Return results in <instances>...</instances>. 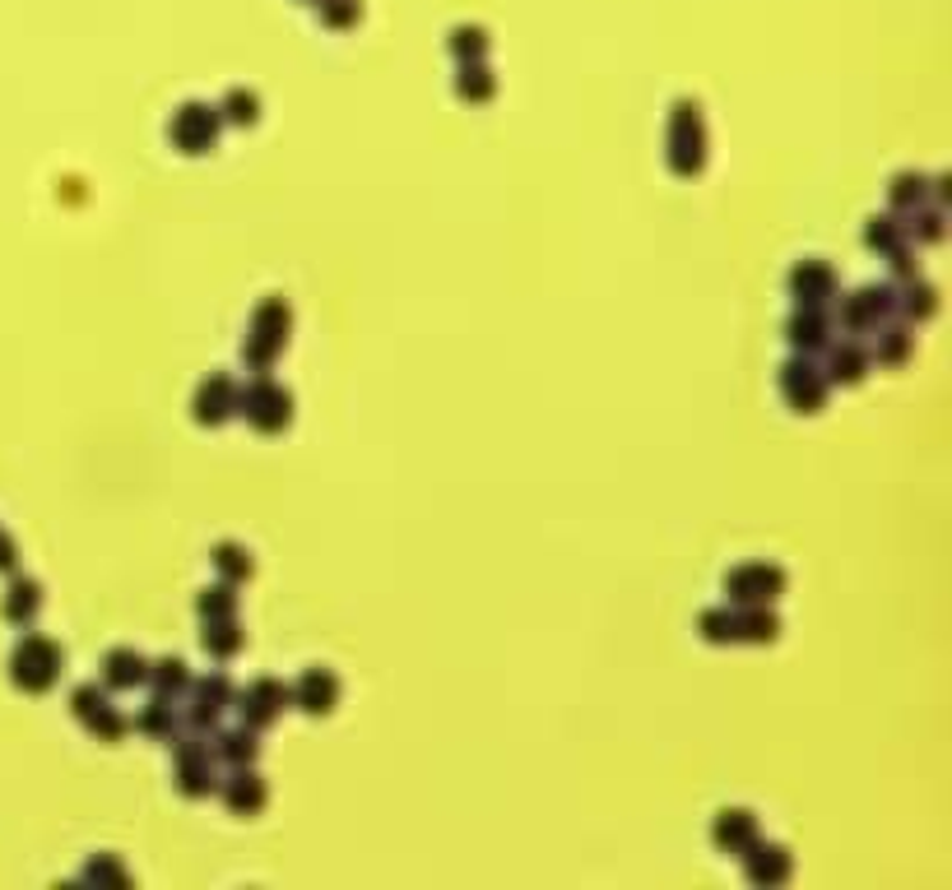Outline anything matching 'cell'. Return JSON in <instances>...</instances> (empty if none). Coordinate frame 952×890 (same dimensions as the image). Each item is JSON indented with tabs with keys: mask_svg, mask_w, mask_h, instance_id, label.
<instances>
[{
	"mask_svg": "<svg viewBox=\"0 0 952 890\" xmlns=\"http://www.w3.org/2000/svg\"><path fill=\"white\" fill-rule=\"evenodd\" d=\"M288 325H294V315H288L284 297H269V302L256 307L251 315V334L242 339V358L251 371H269L279 358V348L288 344Z\"/></svg>",
	"mask_w": 952,
	"mask_h": 890,
	"instance_id": "6da1fadb",
	"label": "cell"
},
{
	"mask_svg": "<svg viewBox=\"0 0 952 890\" xmlns=\"http://www.w3.org/2000/svg\"><path fill=\"white\" fill-rule=\"evenodd\" d=\"M238 413L256 431L275 437V431H284L288 423H294V394H288L284 385H275L269 375H256L246 390H238Z\"/></svg>",
	"mask_w": 952,
	"mask_h": 890,
	"instance_id": "7a4b0ae2",
	"label": "cell"
},
{
	"mask_svg": "<svg viewBox=\"0 0 952 890\" xmlns=\"http://www.w3.org/2000/svg\"><path fill=\"white\" fill-rule=\"evenodd\" d=\"M669 167L674 176H697L707 167V126H702V107L697 103H678L674 122H669Z\"/></svg>",
	"mask_w": 952,
	"mask_h": 890,
	"instance_id": "3957f363",
	"label": "cell"
},
{
	"mask_svg": "<svg viewBox=\"0 0 952 890\" xmlns=\"http://www.w3.org/2000/svg\"><path fill=\"white\" fill-rule=\"evenodd\" d=\"M785 593V570L771 566V562H748V566H734L725 576V599L753 608V603H776Z\"/></svg>",
	"mask_w": 952,
	"mask_h": 890,
	"instance_id": "277c9868",
	"label": "cell"
},
{
	"mask_svg": "<svg viewBox=\"0 0 952 890\" xmlns=\"http://www.w3.org/2000/svg\"><path fill=\"white\" fill-rule=\"evenodd\" d=\"M219 126H223V116H219V107H205V103H186L177 116L168 122V135H172V145H177L182 153H191V158H200V153H209L214 145H219Z\"/></svg>",
	"mask_w": 952,
	"mask_h": 890,
	"instance_id": "5b68a950",
	"label": "cell"
},
{
	"mask_svg": "<svg viewBox=\"0 0 952 890\" xmlns=\"http://www.w3.org/2000/svg\"><path fill=\"white\" fill-rule=\"evenodd\" d=\"M827 390L831 385H827L823 367H813V358H804V352L781 367V394L794 413H818L827 404Z\"/></svg>",
	"mask_w": 952,
	"mask_h": 890,
	"instance_id": "8992f818",
	"label": "cell"
},
{
	"mask_svg": "<svg viewBox=\"0 0 952 890\" xmlns=\"http://www.w3.org/2000/svg\"><path fill=\"white\" fill-rule=\"evenodd\" d=\"M232 701H238L242 724L261 733V728H269L288 705H294V691H288L284 682H275V678H261V682H251L246 691H232Z\"/></svg>",
	"mask_w": 952,
	"mask_h": 890,
	"instance_id": "52a82bcc",
	"label": "cell"
},
{
	"mask_svg": "<svg viewBox=\"0 0 952 890\" xmlns=\"http://www.w3.org/2000/svg\"><path fill=\"white\" fill-rule=\"evenodd\" d=\"M892 311H897V292L892 288H860V292H850L837 302V325L846 334H873L883 315H892Z\"/></svg>",
	"mask_w": 952,
	"mask_h": 890,
	"instance_id": "ba28073f",
	"label": "cell"
},
{
	"mask_svg": "<svg viewBox=\"0 0 952 890\" xmlns=\"http://www.w3.org/2000/svg\"><path fill=\"white\" fill-rule=\"evenodd\" d=\"M56 678H61V649L51 640L33 636L14 649V682L24 691H47Z\"/></svg>",
	"mask_w": 952,
	"mask_h": 890,
	"instance_id": "9c48e42d",
	"label": "cell"
},
{
	"mask_svg": "<svg viewBox=\"0 0 952 890\" xmlns=\"http://www.w3.org/2000/svg\"><path fill=\"white\" fill-rule=\"evenodd\" d=\"M186 691L196 696V705H191V715H186L191 733H209V728H219V715L232 705V682L223 678V672H214V678L191 682Z\"/></svg>",
	"mask_w": 952,
	"mask_h": 890,
	"instance_id": "30bf717a",
	"label": "cell"
},
{
	"mask_svg": "<svg viewBox=\"0 0 952 890\" xmlns=\"http://www.w3.org/2000/svg\"><path fill=\"white\" fill-rule=\"evenodd\" d=\"M177 788L186 798H205L214 788V756L200 738H182L177 742Z\"/></svg>",
	"mask_w": 952,
	"mask_h": 890,
	"instance_id": "8fae6325",
	"label": "cell"
},
{
	"mask_svg": "<svg viewBox=\"0 0 952 890\" xmlns=\"http://www.w3.org/2000/svg\"><path fill=\"white\" fill-rule=\"evenodd\" d=\"M790 297L800 307H827L837 297V274L827 261H800L790 269Z\"/></svg>",
	"mask_w": 952,
	"mask_h": 890,
	"instance_id": "7c38bea8",
	"label": "cell"
},
{
	"mask_svg": "<svg viewBox=\"0 0 952 890\" xmlns=\"http://www.w3.org/2000/svg\"><path fill=\"white\" fill-rule=\"evenodd\" d=\"M191 408H196V423L200 427H219V423H228L232 413H238V385H232L228 375H209V381H200Z\"/></svg>",
	"mask_w": 952,
	"mask_h": 890,
	"instance_id": "4fadbf2b",
	"label": "cell"
},
{
	"mask_svg": "<svg viewBox=\"0 0 952 890\" xmlns=\"http://www.w3.org/2000/svg\"><path fill=\"white\" fill-rule=\"evenodd\" d=\"M785 339L794 352H804V358H813V352L831 348V321L823 315V307H800L785 321Z\"/></svg>",
	"mask_w": 952,
	"mask_h": 890,
	"instance_id": "5bb4252c",
	"label": "cell"
},
{
	"mask_svg": "<svg viewBox=\"0 0 952 890\" xmlns=\"http://www.w3.org/2000/svg\"><path fill=\"white\" fill-rule=\"evenodd\" d=\"M294 691V705L307 709V715H330V709L340 705V678L330 668H307Z\"/></svg>",
	"mask_w": 952,
	"mask_h": 890,
	"instance_id": "9a60e30c",
	"label": "cell"
},
{
	"mask_svg": "<svg viewBox=\"0 0 952 890\" xmlns=\"http://www.w3.org/2000/svg\"><path fill=\"white\" fill-rule=\"evenodd\" d=\"M223 802H228L232 817H256V812H265L269 788H265V779L256 775V770L242 765V770H232V779L223 784Z\"/></svg>",
	"mask_w": 952,
	"mask_h": 890,
	"instance_id": "2e32d148",
	"label": "cell"
},
{
	"mask_svg": "<svg viewBox=\"0 0 952 890\" xmlns=\"http://www.w3.org/2000/svg\"><path fill=\"white\" fill-rule=\"evenodd\" d=\"M744 872H748L753 886H785L790 881V848L757 840L744 854Z\"/></svg>",
	"mask_w": 952,
	"mask_h": 890,
	"instance_id": "e0dca14e",
	"label": "cell"
},
{
	"mask_svg": "<svg viewBox=\"0 0 952 890\" xmlns=\"http://www.w3.org/2000/svg\"><path fill=\"white\" fill-rule=\"evenodd\" d=\"M711 840H715V848L744 858L748 848L757 844V817L744 812V807H725V812L715 817V825H711Z\"/></svg>",
	"mask_w": 952,
	"mask_h": 890,
	"instance_id": "ac0fdd59",
	"label": "cell"
},
{
	"mask_svg": "<svg viewBox=\"0 0 952 890\" xmlns=\"http://www.w3.org/2000/svg\"><path fill=\"white\" fill-rule=\"evenodd\" d=\"M869 348L864 344H854V339H846V344H837L831 348V358H827V385H860L864 381V371H869Z\"/></svg>",
	"mask_w": 952,
	"mask_h": 890,
	"instance_id": "d6986e66",
	"label": "cell"
},
{
	"mask_svg": "<svg viewBox=\"0 0 952 890\" xmlns=\"http://www.w3.org/2000/svg\"><path fill=\"white\" fill-rule=\"evenodd\" d=\"M103 678H107V686H116V691L145 686V682H149V659L135 655V649H112V655L103 659Z\"/></svg>",
	"mask_w": 952,
	"mask_h": 890,
	"instance_id": "ffe728a7",
	"label": "cell"
},
{
	"mask_svg": "<svg viewBox=\"0 0 952 890\" xmlns=\"http://www.w3.org/2000/svg\"><path fill=\"white\" fill-rule=\"evenodd\" d=\"M256 728H223L219 738H214V756H219L228 770H242V765H256Z\"/></svg>",
	"mask_w": 952,
	"mask_h": 890,
	"instance_id": "44dd1931",
	"label": "cell"
},
{
	"mask_svg": "<svg viewBox=\"0 0 952 890\" xmlns=\"http://www.w3.org/2000/svg\"><path fill=\"white\" fill-rule=\"evenodd\" d=\"M776 631H781V622H776V612H767V603H753V608L734 612V640L767 645V640H776Z\"/></svg>",
	"mask_w": 952,
	"mask_h": 890,
	"instance_id": "7402d4cb",
	"label": "cell"
},
{
	"mask_svg": "<svg viewBox=\"0 0 952 890\" xmlns=\"http://www.w3.org/2000/svg\"><path fill=\"white\" fill-rule=\"evenodd\" d=\"M242 626L232 622V617H209L205 622V636H200V645H205V655H214V659H232L242 649Z\"/></svg>",
	"mask_w": 952,
	"mask_h": 890,
	"instance_id": "603a6c76",
	"label": "cell"
},
{
	"mask_svg": "<svg viewBox=\"0 0 952 890\" xmlns=\"http://www.w3.org/2000/svg\"><path fill=\"white\" fill-rule=\"evenodd\" d=\"M149 682H153V691H159L163 701H168V696H186L191 672H186L182 659H159V663H149Z\"/></svg>",
	"mask_w": 952,
	"mask_h": 890,
	"instance_id": "cb8c5ba5",
	"label": "cell"
},
{
	"mask_svg": "<svg viewBox=\"0 0 952 890\" xmlns=\"http://www.w3.org/2000/svg\"><path fill=\"white\" fill-rule=\"evenodd\" d=\"M873 334H879V339H873L869 358H879L883 367H902V362L910 358V334H906V330L887 325V330H873Z\"/></svg>",
	"mask_w": 952,
	"mask_h": 890,
	"instance_id": "d4e9b609",
	"label": "cell"
},
{
	"mask_svg": "<svg viewBox=\"0 0 952 890\" xmlns=\"http://www.w3.org/2000/svg\"><path fill=\"white\" fill-rule=\"evenodd\" d=\"M214 566L223 570L228 585H242V580H251V570H256V566H251V552L238 547V543H219V547H214Z\"/></svg>",
	"mask_w": 952,
	"mask_h": 890,
	"instance_id": "484cf974",
	"label": "cell"
},
{
	"mask_svg": "<svg viewBox=\"0 0 952 890\" xmlns=\"http://www.w3.org/2000/svg\"><path fill=\"white\" fill-rule=\"evenodd\" d=\"M135 728H140V733H149V738H159V742H172V733H177V715H172V705L159 696L140 719H135Z\"/></svg>",
	"mask_w": 952,
	"mask_h": 890,
	"instance_id": "4316f807",
	"label": "cell"
},
{
	"mask_svg": "<svg viewBox=\"0 0 952 890\" xmlns=\"http://www.w3.org/2000/svg\"><path fill=\"white\" fill-rule=\"evenodd\" d=\"M196 608H200L205 622L209 617H238V593H232V585L223 580V585H214V589H200Z\"/></svg>",
	"mask_w": 952,
	"mask_h": 890,
	"instance_id": "83f0119b",
	"label": "cell"
},
{
	"mask_svg": "<svg viewBox=\"0 0 952 890\" xmlns=\"http://www.w3.org/2000/svg\"><path fill=\"white\" fill-rule=\"evenodd\" d=\"M925 176L920 172H902L897 182H892V209H902V213H910V209H920L925 205Z\"/></svg>",
	"mask_w": 952,
	"mask_h": 890,
	"instance_id": "f1b7e54d",
	"label": "cell"
},
{
	"mask_svg": "<svg viewBox=\"0 0 952 890\" xmlns=\"http://www.w3.org/2000/svg\"><path fill=\"white\" fill-rule=\"evenodd\" d=\"M84 728H89V733L99 738V742H122L130 724H126L122 715H116V705H103V709H93V715L84 719Z\"/></svg>",
	"mask_w": 952,
	"mask_h": 890,
	"instance_id": "f546056e",
	"label": "cell"
},
{
	"mask_svg": "<svg viewBox=\"0 0 952 890\" xmlns=\"http://www.w3.org/2000/svg\"><path fill=\"white\" fill-rule=\"evenodd\" d=\"M897 307H902L906 315H916V321H925V315H934V311H939V292L929 288V284H920V279H910Z\"/></svg>",
	"mask_w": 952,
	"mask_h": 890,
	"instance_id": "4dcf8cb0",
	"label": "cell"
},
{
	"mask_svg": "<svg viewBox=\"0 0 952 890\" xmlns=\"http://www.w3.org/2000/svg\"><path fill=\"white\" fill-rule=\"evenodd\" d=\"M902 242H906V228L897 219H869V228H864L869 251H897Z\"/></svg>",
	"mask_w": 952,
	"mask_h": 890,
	"instance_id": "1f68e13d",
	"label": "cell"
},
{
	"mask_svg": "<svg viewBox=\"0 0 952 890\" xmlns=\"http://www.w3.org/2000/svg\"><path fill=\"white\" fill-rule=\"evenodd\" d=\"M456 93L464 97V103H489V97H493V74L483 70V66H464Z\"/></svg>",
	"mask_w": 952,
	"mask_h": 890,
	"instance_id": "d6a6232c",
	"label": "cell"
},
{
	"mask_svg": "<svg viewBox=\"0 0 952 890\" xmlns=\"http://www.w3.org/2000/svg\"><path fill=\"white\" fill-rule=\"evenodd\" d=\"M906 219H910V223H902L906 228V242H916V236H920V242H939V236H943V213L939 209H925V213L910 209Z\"/></svg>",
	"mask_w": 952,
	"mask_h": 890,
	"instance_id": "836d02e7",
	"label": "cell"
},
{
	"mask_svg": "<svg viewBox=\"0 0 952 890\" xmlns=\"http://www.w3.org/2000/svg\"><path fill=\"white\" fill-rule=\"evenodd\" d=\"M219 116H223V122H232V126H251V122L261 116L256 93H242V89H238V93H228V97H223V107H219Z\"/></svg>",
	"mask_w": 952,
	"mask_h": 890,
	"instance_id": "e575fe53",
	"label": "cell"
},
{
	"mask_svg": "<svg viewBox=\"0 0 952 890\" xmlns=\"http://www.w3.org/2000/svg\"><path fill=\"white\" fill-rule=\"evenodd\" d=\"M702 636H707L711 645H730V640H734V612H730V608L702 612Z\"/></svg>",
	"mask_w": 952,
	"mask_h": 890,
	"instance_id": "d590c367",
	"label": "cell"
},
{
	"mask_svg": "<svg viewBox=\"0 0 952 890\" xmlns=\"http://www.w3.org/2000/svg\"><path fill=\"white\" fill-rule=\"evenodd\" d=\"M84 881H107V886H126V867L112 863V858H93L84 867Z\"/></svg>",
	"mask_w": 952,
	"mask_h": 890,
	"instance_id": "8d00e7d4",
	"label": "cell"
},
{
	"mask_svg": "<svg viewBox=\"0 0 952 890\" xmlns=\"http://www.w3.org/2000/svg\"><path fill=\"white\" fill-rule=\"evenodd\" d=\"M10 593H14V599H10V617H14V622H19V617H33V612H37V585L24 580V585H14Z\"/></svg>",
	"mask_w": 952,
	"mask_h": 890,
	"instance_id": "74e56055",
	"label": "cell"
},
{
	"mask_svg": "<svg viewBox=\"0 0 952 890\" xmlns=\"http://www.w3.org/2000/svg\"><path fill=\"white\" fill-rule=\"evenodd\" d=\"M70 701H74V715H80V724H84V719L93 715V709H103V705H107V696H103V691L93 686V682H89V686H80V691H74Z\"/></svg>",
	"mask_w": 952,
	"mask_h": 890,
	"instance_id": "f35d334b",
	"label": "cell"
},
{
	"mask_svg": "<svg viewBox=\"0 0 952 890\" xmlns=\"http://www.w3.org/2000/svg\"><path fill=\"white\" fill-rule=\"evenodd\" d=\"M451 47H456V56H460V61H470V56H479V51H483V33H479V28H460Z\"/></svg>",
	"mask_w": 952,
	"mask_h": 890,
	"instance_id": "ab89813d",
	"label": "cell"
},
{
	"mask_svg": "<svg viewBox=\"0 0 952 890\" xmlns=\"http://www.w3.org/2000/svg\"><path fill=\"white\" fill-rule=\"evenodd\" d=\"M354 14H358V5H348V0H330V5H325V19H330V24H348Z\"/></svg>",
	"mask_w": 952,
	"mask_h": 890,
	"instance_id": "60d3db41",
	"label": "cell"
}]
</instances>
